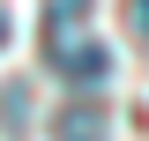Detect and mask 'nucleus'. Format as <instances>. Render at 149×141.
Segmentation results:
<instances>
[{
    "mask_svg": "<svg viewBox=\"0 0 149 141\" xmlns=\"http://www.w3.org/2000/svg\"><path fill=\"white\" fill-rule=\"evenodd\" d=\"M0 45H8V15H0Z\"/></svg>",
    "mask_w": 149,
    "mask_h": 141,
    "instance_id": "obj_4",
    "label": "nucleus"
},
{
    "mask_svg": "<svg viewBox=\"0 0 149 141\" xmlns=\"http://www.w3.org/2000/svg\"><path fill=\"white\" fill-rule=\"evenodd\" d=\"M127 30H134V37H149V0H127Z\"/></svg>",
    "mask_w": 149,
    "mask_h": 141,
    "instance_id": "obj_3",
    "label": "nucleus"
},
{
    "mask_svg": "<svg viewBox=\"0 0 149 141\" xmlns=\"http://www.w3.org/2000/svg\"><path fill=\"white\" fill-rule=\"evenodd\" d=\"M45 67L60 74V82H74V89H97L112 74V45H97L82 22H52V37H45Z\"/></svg>",
    "mask_w": 149,
    "mask_h": 141,
    "instance_id": "obj_1",
    "label": "nucleus"
},
{
    "mask_svg": "<svg viewBox=\"0 0 149 141\" xmlns=\"http://www.w3.org/2000/svg\"><path fill=\"white\" fill-rule=\"evenodd\" d=\"M52 134H60V141H104V104H97V97H74V104H60Z\"/></svg>",
    "mask_w": 149,
    "mask_h": 141,
    "instance_id": "obj_2",
    "label": "nucleus"
}]
</instances>
